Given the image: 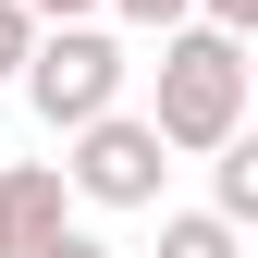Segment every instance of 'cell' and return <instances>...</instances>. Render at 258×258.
I'll return each instance as SVG.
<instances>
[{"label": "cell", "mask_w": 258, "mask_h": 258, "mask_svg": "<svg viewBox=\"0 0 258 258\" xmlns=\"http://www.w3.org/2000/svg\"><path fill=\"white\" fill-rule=\"evenodd\" d=\"M61 234H74L61 160H13V172H0V258H49Z\"/></svg>", "instance_id": "cell-4"}, {"label": "cell", "mask_w": 258, "mask_h": 258, "mask_svg": "<svg viewBox=\"0 0 258 258\" xmlns=\"http://www.w3.org/2000/svg\"><path fill=\"white\" fill-rule=\"evenodd\" d=\"M197 25H209V37H234V49H246V37H258V0H197Z\"/></svg>", "instance_id": "cell-8"}, {"label": "cell", "mask_w": 258, "mask_h": 258, "mask_svg": "<svg viewBox=\"0 0 258 258\" xmlns=\"http://www.w3.org/2000/svg\"><path fill=\"white\" fill-rule=\"evenodd\" d=\"M25 25H99V0H13Z\"/></svg>", "instance_id": "cell-10"}, {"label": "cell", "mask_w": 258, "mask_h": 258, "mask_svg": "<svg viewBox=\"0 0 258 258\" xmlns=\"http://www.w3.org/2000/svg\"><path fill=\"white\" fill-rule=\"evenodd\" d=\"M49 258H111V246H99V234H86V221H74V234H61V246H49Z\"/></svg>", "instance_id": "cell-11"}, {"label": "cell", "mask_w": 258, "mask_h": 258, "mask_svg": "<svg viewBox=\"0 0 258 258\" xmlns=\"http://www.w3.org/2000/svg\"><path fill=\"white\" fill-rule=\"evenodd\" d=\"M99 13H123V25H148V37H172V25H197V0H99Z\"/></svg>", "instance_id": "cell-7"}, {"label": "cell", "mask_w": 258, "mask_h": 258, "mask_svg": "<svg viewBox=\"0 0 258 258\" xmlns=\"http://www.w3.org/2000/svg\"><path fill=\"white\" fill-rule=\"evenodd\" d=\"M148 136H160V160H209V148H234V136H246V49L209 37V25H172V37H160Z\"/></svg>", "instance_id": "cell-1"}, {"label": "cell", "mask_w": 258, "mask_h": 258, "mask_svg": "<svg viewBox=\"0 0 258 258\" xmlns=\"http://www.w3.org/2000/svg\"><path fill=\"white\" fill-rule=\"evenodd\" d=\"M123 74H136V61H123V37L111 25H37V49H25V111L49 123V136H86V123L99 111H123Z\"/></svg>", "instance_id": "cell-2"}, {"label": "cell", "mask_w": 258, "mask_h": 258, "mask_svg": "<svg viewBox=\"0 0 258 258\" xmlns=\"http://www.w3.org/2000/svg\"><path fill=\"white\" fill-rule=\"evenodd\" d=\"M25 49H37V25H25V13H13V0H0V86H13V74H25Z\"/></svg>", "instance_id": "cell-9"}, {"label": "cell", "mask_w": 258, "mask_h": 258, "mask_svg": "<svg viewBox=\"0 0 258 258\" xmlns=\"http://www.w3.org/2000/svg\"><path fill=\"white\" fill-rule=\"evenodd\" d=\"M209 221H234V234L258 221V148H246V136L209 148Z\"/></svg>", "instance_id": "cell-5"}, {"label": "cell", "mask_w": 258, "mask_h": 258, "mask_svg": "<svg viewBox=\"0 0 258 258\" xmlns=\"http://www.w3.org/2000/svg\"><path fill=\"white\" fill-rule=\"evenodd\" d=\"M160 258H246V234L209 209H160Z\"/></svg>", "instance_id": "cell-6"}, {"label": "cell", "mask_w": 258, "mask_h": 258, "mask_svg": "<svg viewBox=\"0 0 258 258\" xmlns=\"http://www.w3.org/2000/svg\"><path fill=\"white\" fill-rule=\"evenodd\" d=\"M160 136H148V111H99L86 136H61V197L74 209H160Z\"/></svg>", "instance_id": "cell-3"}]
</instances>
